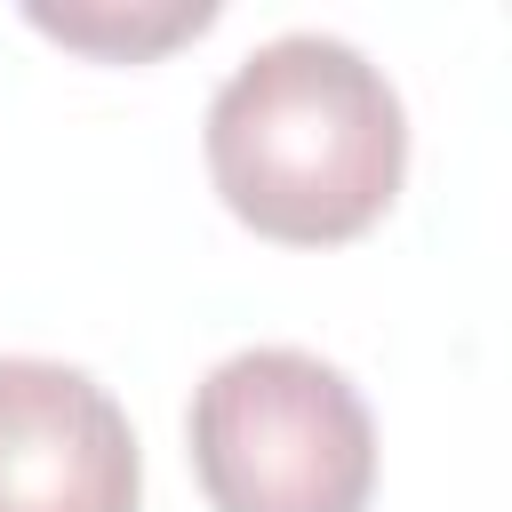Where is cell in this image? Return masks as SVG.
<instances>
[{
  "mask_svg": "<svg viewBox=\"0 0 512 512\" xmlns=\"http://www.w3.org/2000/svg\"><path fill=\"white\" fill-rule=\"evenodd\" d=\"M408 168V120L352 40L280 32L208 96V176L240 224L288 248L368 232Z\"/></svg>",
  "mask_w": 512,
  "mask_h": 512,
  "instance_id": "cell-1",
  "label": "cell"
},
{
  "mask_svg": "<svg viewBox=\"0 0 512 512\" xmlns=\"http://www.w3.org/2000/svg\"><path fill=\"white\" fill-rule=\"evenodd\" d=\"M192 472L216 512H368L376 424L320 352L248 344L192 392Z\"/></svg>",
  "mask_w": 512,
  "mask_h": 512,
  "instance_id": "cell-2",
  "label": "cell"
},
{
  "mask_svg": "<svg viewBox=\"0 0 512 512\" xmlns=\"http://www.w3.org/2000/svg\"><path fill=\"white\" fill-rule=\"evenodd\" d=\"M128 408L72 360H0V512H136Z\"/></svg>",
  "mask_w": 512,
  "mask_h": 512,
  "instance_id": "cell-3",
  "label": "cell"
},
{
  "mask_svg": "<svg viewBox=\"0 0 512 512\" xmlns=\"http://www.w3.org/2000/svg\"><path fill=\"white\" fill-rule=\"evenodd\" d=\"M208 16H216L208 0H184V8L160 16V24H136V16L120 24V16H88V8H48V0H32V24H40V32H64V40H80V48H128V56H136V48H160V40H176V32H200Z\"/></svg>",
  "mask_w": 512,
  "mask_h": 512,
  "instance_id": "cell-4",
  "label": "cell"
}]
</instances>
